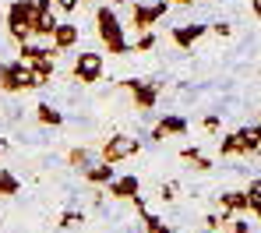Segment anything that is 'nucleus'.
Listing matches in <instances>:
<instances>
[{
  "instance_id": "obj_19",
  "label": "nucleus",
  "mask_w": 261,
  "mask_h": 233,
  "mask_svg": "<svg viewBox=\"0 0 261 233\" xmlns=\"http://www.w3.org/2000/svg\"><path fill=\"white\" fill-rule=\"evenodd\" d=\"M18 191H21V180L11 170H0V198H14Z\"/></svg>"
},
{
  "instance_id": "obj_18",
  "label": "nucleus",
  "mask_w": 261,
  "mask_h": 233,
  "mask_svg": "<svg viewBox=\"0 0 261 233\" xmlns=\"http://www.w3.org/2000/svg\"><path fill=\"white\" fill-rule=\"evenodd\" d=\"M180 156H184V159H187L198 173H208V170H212V159H208V156H201V148H191V145H187Z\"/></svg>"
},
{
  "instance_id": "obj_26",
  "label": "nucleus",
  "mask_w": 261,
  "mask_h": 233,
  "mask_svg": "<svg viewBox=\"0 0 261 233\" xmlns=\"http://www.w3.org/2000/svg\"><path fill=\"white\" fill-rule=\"evenodd\" d=\"M208 32H216V36H229L233 29H229L226 21H216V25H208Z\"/></svg>"
},
{
  "instance_id": "obj_34",
  "label": "nucleus",
  "mask_w": 261,
  "mask_h": 233,
  "mask_svg": "<svg viewBox=\"0 0 261 233\" xmlns=\"http://www.w3.org/2000/svg\"><path fill=\"white\" fill-rule=\"evenodd\" d=\"M251 216H258V223H261V209H258V212H251Z\"/></svg>"
},
{
  "instance_id": "obj_12",
  "label": "nucleus",
  "mask_w": 261,
  "mask_h": 233,
  "mask_svg": "<svg viewBox=\"0 0 261 233\" xmlns=\"http://www.w3.org/2000/svg\"><path fill=\"white\" fill-rule=\"evenodd\" d=\"M219 209H222L226 219L244 216V212H247V194H244V191H222V194H219Z\"/></svg>"
},
{
  "instance_id": "obj_20",
  "label": "nucleus",
  "mask_w": 261,
  "mask_h": 233,
  "mask_svg": "<svg viewBox=\"0 0 261 233\" xmlns=\"http://www.w3.org/2000/svg\"><path fill=\"white\" fill-rule=\"evenodd\" d=\"M237 135H240V152L244 156H258V135H254V127H240Z\"/></svg>"
},
{
  "instance_id": "obj_35",
  "label": "nucleus",
  "mask_w": 261,
  "mask_h": 233,
  "mask_svg": "<svg viewBox=\"0 0 261 233\" xmlns=\"http://www.w3.org/2000/svg\"><path fill=\"white\" fill-rule=\"evenodd\" d=\"M82 4H92V0H82Z\"/></svg>"
},
{
  "instance_id": "obj_2",
  "label": "nucleus",
  "mask_w": 261,
  "mask_h": 233,
  "mask_svg": "<svg viewBox=\"0 0 261 233\" xmlns=\"http://www.w3.org/2000/svg\"><path fill=\"white\" fill-rule=\"evenodd\" d=\"M32 18H36V4L32 0H11L7 7V32L14 43L32 39Z\"/></svg>"
},
{
  "instance_id": "obj_10",
  "label": "nucleus",
  "mask_w": 261,
  "mask_h": 233,
  "mask_svg": "<svg viewBox=\"0 0 261 233\" xmlns=\"http://www.w3.org/2000/svg\"><path fill=\"white\" fill-rule=\"evenodd\" d=\"M106 187H110V198H117V201H130L134 194H141V180H138L134 173H127V177H113Z\"/></svg>"
},
{
  "instance_id": "obj_3",
  "label": "nucleus",
  "mask_w": 261,
  "mask_h": 233,
  "mask_svg": "<svg viewBox=\"0 0 261 233\" xmlns=\"http://www.w3.org/2000/svg\"><path fill=\"white\" fill-rule=\"evenodd\" d=\"M102 71H106V60H102V53H95V49H82V53L74 57V67H71V74H74L78 85H95V82H102Z\"/></svg>"
},
{
  "instance_id": "obj_16",
  "label": "nucleus",
  "mask_w": 261,
  "mask_h": 233,
  "mask_svg": "<svg viewBox=\"0 0 261 233\" xmlns=\"http://www.w3.org/2000/svg\"><path fill=\"white\" fill-rule=\"evenodd\" d=\"M36 120L46 124V127H60V124H64V113H60L53 102H39V106H36Z\"/></svg>"
},
{
  "instance_id": "obj_31",
  "label": "nucleus",
  "mask_w": 261,
  "mask_h": 233,
  "mask_svg": "<svg viewBox=\"0 0 261 233\" xmlns=\"http://www.w3.org/2000/svg\"><path fill=\"white\" fill-rule=\"evenodd\" d=\"M170 4H180V7H191L194 0H170Z\"/></svg>"
},
{
  "instance_id": "obj_28",
  "label": "nucleus",
  "mask_w": 261,
  "mask_h": 233,
  "mask_svg": "<svg viewBox=\"0 0 261 233\" xmlns=\"http://www.w3.org/2000/svg\"><path fill=\"white\" fill-rule=\"evenodd\" d=\"M205 131H219V117H216V113L205 117Z\"/></svg>"
},
{
  "instance_id": "obj_36",
  "label": "nucleus",
  "mask_w": 261,
  "mask_h": 233,
  "mask_svg": "<svg viewBox=\"0 0 261 233\" xmlns=\"http://www.w3.org/2000/svg\"><path fill=\"white\" fill-rule=\"evenodd\" d=\"M145 233H148V230H145Z\"/></svg>"
},
{
  "instance_id": "obj_15",
  "label": "nucleus",
  "mask_w": 261,
  "mask_h": 233,
  "mask_svg": "<svg viewBox=\"0 0 261 233\" xmlns=\"http://www.w3.org/2000/svg\"><path fill=\"white\" fill-rule=\"evenodd\" d=\"M29 74H32V89H46V85L57 78V60H39V64H32Z\"/></svg>"
},
{
  "instance_id": "obj_4",
  "label": "nucleus",
  "mask_w": 261,
  "mask_h": 233,
  "mask_svg": "<svg viewBox=\"0 0 261 233\" xmlns=\"http://www.w3.org/2000/svg\"><path fill=\"white\" fill-rule=\"evenodd\" d=\"M170 11V0H152V4H130V29L134 32H148L152 25H159Z\"/></svg>"
},
{
  "instance_id": "obj_7",
  "label": "nucleus",
  "mask_w": 261,
  "mask_h": 233,
  "mask_svg": "<svg viewBox=\"0 0 261 233\" xmlns=\"http://www.w3.org/2000/svg\"><path fill=\"white\" fill-rule=\"evenodd\" d=\"M134 152H141V141L134 138V135H113V138L99 148V159H106V163H113V166H117V163L130 159Z\"/></svg>"
},
{
  "instance_id": "obj_14",
  "label": "nucleus",
  "mask_w": 261,
  "mask_h": 233,
  "mask_svg": "<svg viewBox=\"0 0 261 233\" xmlns=\"http://www.w3.org/2000/svg\"><path fill=\"white\" fill-rule=\"evenodd\" d=\"M113 177H117V170H113V163H106V159H95V163H92V166L85 170V180H88L92 187L110 184Z\"/></svg>"
},
{
  "instance_id": "obj_6",
  "label": "nucleus",
  "mask_w": 261,
  "mask_h": 233,
  "mask_svg": "<svg viewBox=\"0 0 261 233\" xmlns=\"http://www.w3.org/2000/svg\"><path fill=\"white\" fill-rule=\"evenodd\" d=\"M0 89L4 92H29L32 89V74H29V64H21V60H7V64H0Z\"/></svg>"
},
{
  "instance_id": "obj_30",
  "label": "nucleus",
  "mask_w": 261,
  "mask_h": 233,
  "mask_svg": "<svg viewBox=\"0 0 261 233\" xmlns=\"http://www.w3.org/2000/svg\"><path fill=\"white\" fill-rule=\"evenodd\" d=\"M148 233H173V230H170V226H163V223H159V226H155V230H148Z\"/></svg>"
},
{
  "instance_id": "obj_25",
  "label": "nucleus",
  "mask_w": 261,
  "mask_h": 233,
  "mask_svg": "<svg viewBox=\"0 0 261 233\" xmlns=\"http://www.w3.org/2000/svg\"><path fill=\"white\" fill-rule=\"evenodd\" d=\"M229 230H233V233H251V226H247L244 219H237V216H233V219H229Z\"/></svg>"
},
{
  "instance_id": "obj_5",
  "label": "nucleus",
  "mask_w": 261,
  "mask_h": 233,
  "mask_svg": "<svg viewBox=\"0 0 261 233\" xmlns=\"http://www.w3.org/2000/svg\"><path fill=\"white\" fill-rule=\"evenodd\" d=\"M120 85L130 92L134 106H138L141 113H145V110H152V106L159 102V95H163V82H148V78H124Z\"/></svg>"
},
{
  "instance_id": "obj_24",
  "label": "nucleus",
  "mask_w": 261,
  "mask_h": 233,
  "mask_svg": "<svg viewBox=\"0 0 261 233\" xmlns=\"http://www.w3.org/2000/svg\"><path fill=\"white\" fill-rule=\"evenodd\" d=\"M53 7H57V11H64V14H71V11L78 7V0H53Z\"/></svg>"
},
{
  "instance_id": "obj_23",
  "label": "nucleus",
  "mask_w": 261,
  "mask_h": 233,
  "mask_svg": "<svg viewBox=\"0 0 261 233\" xmlns=\"http://www.w3.org/2000/svg\"><path fill=\"white\" fill-rule=\"evenodd\" d=\"M82 223H85V212H74V209H71V212L60 216V226H64V230H74V226H82Z\"/></svg>"
},
{
  "instance_id": "obj_8",
  "label": "nucleus",
  "mask_w": 261,
  "mask_h": 233,
  "mask_svg": "<svg viewBox=\"0 0 261 233\" xmlns=\"http://www.w3.org/2000/svg\"><path fill=\"white\" fill-rule=\"evenodd\" d=\"M78 39H82L78 25H71V21H57V29H53V36H49V46L57 49V53H67V49L78 46Z\"/></svg>"
},
{
  "instance_id": "obj_9",
  "label": "nucleus",
  "mask_w": 261,
  "mask_h": 233,
  "mask_svg": "<svg viewBox=\"0 0 261 233\" xmlns=\"http://www.w3.org/2000/svg\"><path fill=\"white\" fill-rule=\"evenodd\" d=\"M205 32H208V25H198V21H187V25H176L173 32H170V39H173L176 49H191L198 39H205Z\"/></svg>"
},
{
  "instance_id": "obj_33",
  "label": "nucleus",
  "mask_w": 261,
  "mask_h": 233,
  "mask_svg": "<svg viewBox=\"0 0 261 233\" xmlns=\"http://www.w3.org/2000/svg\"><path fill=\"white\" fill-rule=\"evenodd\" d=\"M201 233H226V230H201Z\"/></svg>"
},
{
  "instance_id": "obj_29",
  "label": "nucleus",
  "mask_w": 261,
  "mask_h": 233,
  "mask_svg": "<svg viewBox=\"0 0 261 233\" xmlns=\"http://www.w3.org/2000/svg\"><path fill=\"white\" fill-rule=\"evenodd\" d=\"M251 14H254V18H261V0H251Z\"/></svg>"
},
{
  "instance_id": "obj_17",
  "label": "nucleus",
  "mask_w": 261,
  "mask_h": 233,
  "mask_svg": "<svg viewBox=\"0 0 261 233\" xmlns=\"http://www.w3.org/2000/svg\"><path fill=\"white\" fill-rule=\"evenodd\" d=\"M67 163H71L74 170H82V173H85L88 166L95 163V156H92V148H85V145H82V148H71V152H67Z\"/></svg>"
},
{
  "instance_id": "obj_1",
  "label": "nucleus",
  "mask_w": 261,
  "mask_h": 233,
  "mask_svg": "<svg viewBox=\"0 0 261 233\" xmlns=\"http://www.w3.org/2000/svg\"><path fill=\"white\" fill-rule=\"evenodd\" d=\"M95 36H99V43L102 49L110 53V57H127L130 53V43L127 36H124V25H120V18H117V11L113 7H95Z\"/></svg>"
},
{
  "instance_id": "obj_11",
  "label": "nucleus",
  "mask_w": 261,
  "mask_h": 233,
  "mask_svg": "<svg viewBox=\"0 0 261 233\" xmlns=\"http://www.w3.org/2000/svg\"><path fill=\"white\" fill-rule=\"evenodd\" d=\"M170 135H187V117H180V113L163 117V120L155 124V131H152V141H166Z\"/></svg>"
},
{
  "instance_id": "obj_21",
  "label": "nucleus",
  "mask_w": 261,
  "mask_h": 233,
  "mask_svg": "<svg viewBox=\"0 0 261 233\" xmlns=\"http://www.w3.org/2000/svg\"><path fill=\"white\" fill-rule=\"evenodd\" d=\"M219 156H244V152H240V135H237V131L226 135V138H219Z\"/></svg>"
},
{
  "instance_id": "obj_32",
  "label": "nucleus",
  "mask_w": 261,
  "mask_h": 233,
  "mask_svg": "<svg viewBox=\"0 0 261 233\" xmlns=\"http://www.w3.org/2000/svg\"><path fill=\"white\" fill-rule=\"evenodd\" d=\"M254 135H258V152H261V124H254Z\"/></svg>"
},
{
  "instance_id": "obj_22",
  "label": "nucleus",
  "mask_w": 261,
  "mask_h": 233,
  "mask_svg": "<svg viewBox=\"0 0 261 233\" xmlns=\"http://www.w3.org/2000/svg\"><path fill=\"white\" fill-rule=\"evenodd\" d=\"M134 53H152V49H155V32H152V29H148V32H138V39H134Z\"/></svg>"
},
{
  "instance_id": "obj_13",
  "label": "nucleus",
  "mask_w": 261,
  "mask_h": 233,
  "mask_svg": "<svg viewBox=\"0 0 261 233\" xmlns=\"http://www.w3.org/2000/svg\"><path fill=\"white\" fill-rule=\"evenodd\" d=\"M57 21H60V18L53 14V7H49V11H36V18H32V39H46V43H49Z\"/></svg>"
},
{
  "instance_id": "obj_27",
  "label": "nucleus",
  "mask_w": 261,
  "mask_h": 233,
  "mask_svg": "<svg viewBox=\"0 0 261 233\" xmlns=\"http://www.w3.org/2000/svg\"><path fill=\"white\" fill-rule=\"evenodd\" d=\"M173 191H176L173 184H163V187H159V198H163V201H173V198H176Z\"/></svg>"
}]
</instances>
